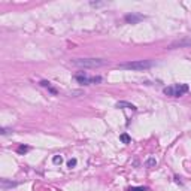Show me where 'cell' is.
I'll return each mask as SVG.
<instances>
[{
	"mask_svg": "<svg viewBox=\"0 0 191 191\" xmlns=\"http://www.w3.org/2000/svg\"><path fill=\"white\" fill-rule=\"evenodd\" d=\"M29 149H30L29 146H25V145H20V146H18V149H17V151H18L20 154H24V152H27Z\"/></svg>",
	"mask_w": 191,
	"mask_h": 191,
	"instance_id": "12",
	"label": "cell"
},
{
	"mask_svg": "<svg viewBox=\"0 0 191 191\" xmlns=\"http://www.w3.org/2000/svg\"><path fill=\"white\" fill-rule=\"evenodd\" d=\"M127 191H148V187H130Z\"/></svg>",
	"mask_w": 191,
	"mask_h": 191,
	"instance_id": "10",
	"label": "cell"
},
{
	"mask_svg": "<svg viewBox=\"0 0 191 191\" xmlns=\"http://www.w3.org/2000/svg\"><path fill=\"white\" fill-rule=\"evenodd\" d=\"M40 85H42V87H46V88H48V90L51 91V93H52V94H57V91L54 90V88H52V87H51V84H49V82H48V81H42V82H40Z\"/></svg>",
	"mask_w": 191,
	"mask_h": 191,
	"instance_id": "8",
	"label": "cell"
},
{
	"mask_svg": "<svg viewBox=\"0 0 191 191\" xmlns=\"http://www.w3.org/2000/svg\"><path fill=\"white\" fill-rule=\"evenodd\" d=\"M9 132H11L9 128H2V132H0V133H2V135H8Z\"/></svg>",
	"mask_w": 191,
	"mask_h": 191,
	"instance_id": "15",
	"label": "cell"
},
{
	"mask_svg": "<svg viewBox=\"0 0 191 191\" xmlns=\"http://www.w3.org/2000/svg\"><path fill=\"white\" fill-rule=\"evenodd\" d=\"M154 66V63L151 60H135V61H127V63H121L117 67L123 69V70H135V72H140V70H146Z\"/></svg>",
	"mask_w": 191,
	"mask_h": 191,
	"instance_id": "1",
	"label": "cell"
},
{
	"mask_svg": "<svg viewBox=\"0 0 191 191\" xmlns=\"http://www.w3.org/2000/svg\"><path fill=\"white\" fill-rule=\"evenodd\" d=\"M188 85L187 84H175V85H170V87H166L164 88V94L169 96V97H181L184 96L185 93H188Z\"/></svg>",
	"mask_w": 191,
	"mask_h": 191,
	"instance_id": "3",
	"label": "cell"
},
{
	"mask_svg": "<svg viewBox=\"0 0 191 191\" xmlns=\"http://www.w3.org/2000/svg\"><path fill=\"white\" fill-rule=\"evenodd\" d=\"M115 106H117V108H120V109H132V111H136V109H137V108H136L133 103H128V101H123V100L118 101V103H117Z\"/></svg>",
	"mask_w": 191,
	"mask_h": 191,
	"instance_id": "6",
	"label": "cell"
},
{
	"mask_svg": "<svg viewBox=\"0 0 191 191\" xmlns=\"http://www.w3.org/2000/svg\"><path fill=\"white\" fill-rule=\"evenodd\" d=\"M154 166H157V161H155V158H149V160L146 161V167H154Z\"/></svg>",
	"mask_w": 191,
	"mask_h": 191,
	"instance_id": "11",
	"label": "cell"
},
{
	"mask_svg": "<svg viewBox=\"0 0 191 191\" xmlns=\"http://www.w3.org/2000/svg\"><path fill=\"white\" fill-rule=\"evenodd\" d=\"M72 64L82 69H96L105 66L106 61L101 58H76V60H72Z\"/></svg>",
	"mask_w": 191,
	"mask_h": 191,
	"instance_id": "2",
	"label": "cell"
},
{
	"mask_svg": "<svg viewBox=\"0 0 191 191\" xmlns=\"http://www.w3.org/2000/svg\"><path fill=\"white\" fill-rule=\"evenodd\" d=\"M52 163H54V164H61V163H63V157H61V155H55V157L52 158Z\"/></svg>",
	"mask_w": 191,
	"mask_h": 191,
	"instance_id": "13",
	"label": "cell"
},
{
	"mask_svg": "<svg viewBox=\"0 0 191 191\" xmlns=\"http://www.w3.org/2000/svg\"><path fill=\"white\" fill-rule=\"evenodd\" d=\"M18 182H12V181H8V179H2V188L3 190H8V188H13L17 187Z\"/></svg>",
	"mask_w": 191,
	"mask_h": 191,
	"instance_id": "7",
	"label": "cell"
},
{
	"mask_svg": "<svg viewBox=\"0 0 191 191\" xmlns=\"http://www.w3.org/2000/svg\"><path fill=\"white\" fill-rule=\"evenodd\" d=\"M76 163H78V161H76V158H72V160H69V161H67V167L69 169L75 167V166H76Z\"/></svg>",
	"mask_w": 191,
	"mask_h": 191,
	"instance_id": "14",
	"label": "cell"
},
{
	"mask_svg": "<svg viewBox=\"0 0 191 191\" xmlns=\"http://www.w3.org/2000/svg\"><path fill=\"white\" fill-rule=\"evenodd\" d=\"M75 79L78 81L79 84H82V85H91V84H99V82H101L100 76H93V78H90V76H88L87 73H84V72L76 73V75H75Z\"/></svg>",
	"mask_w": 191,
	"mask_h": 191,
	"instance_id": "4",
	"label": "cell"
},
{
	"mask_svg": "<svg viewBox=\"0 0 191 191\" xmlns=\"http://www.w3.org/2000/svg\"><path fill=\"white\" fill-rule=\"evenodd\" d=\"M120 139H121V142H123V143H130V142H132L130 136L127 135V133H123V135L120 136Z\"/></svg>",
	"mask_w": 191,
	"mask_h": 191,
	"instance_id": "9",
	"label": "cell"
},
{
	"mask_svg": "<svg viewBox=\"0 0 191 191\" xmlns=\"http://www.w3.org/2000/svg\"><path fill=\"white\" fill-rule=\"evenodd\" d=\"M124 20H125L128 24H137L139 21L143 20V15H142V13H135V12H132V13H127V15L124 17Z\"/></svg>",
	"mask_w": 191,
	"mask_h": 191,
	"instance_id": "5",
	"label": "cell"
}]
</instances>
